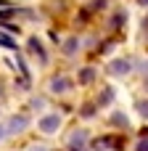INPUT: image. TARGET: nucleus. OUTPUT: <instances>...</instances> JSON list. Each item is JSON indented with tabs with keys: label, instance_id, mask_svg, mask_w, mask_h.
Instances as JSON below:
<instances>
[{
	"label": "nucleus",
	"instance_id": "nucleus-1",
	"mask_svg": "<svg viewBox=\"0 0 148 151\" xmlns=\"http://www.w3.org/2000/svg\"><path fill=\"white\" fill-rule=\"evenodd\" d=\"M40 127H42L45 133H53V130L58 127V114H53V117H45V119L40 122Z\"/></svg>",
	"mask_w": 148,
	"mask_h": 151
},
{
	"label": "nucleus",
	"instance_id": "nucleus-2",
	"mask_svg": "<svg viewBox=\"0 0 148 151\" xmlns=\"http://www.w3.org/2000/svg\"><path fill=\"white\" fill-rule=\"evenodd\" d=\"M111 69H114V72L119 74V72H127V69H130V64H127V61H117V64H114Z\"/></svg>",
	"mask_w": 148,
	"mask_h": 151
},
{
	"label": "nucleus",
	"instance_id": "nucleus-3",
	"mask_svg": "<svg viewBox=\"0 0 148 151\" xmlns=\"http://www.w3.org/2000/svg\"><path fill=\"white\" fill-rule=\"evenodd\" d=\"M66 88H69V82H66V80H58V77L53 80V90H66Z\"/></svg>",
	"mask_w": 148,
	"mask_h": 151
},
{
	"label": "nucleus",
	"instance_id": "nucleus-4",
	"mask_svg": "<svg viewBox=\"0 0 148 151\" xmlns=\"http://www.w3.org/2000/svg\"><path fill=\"white\" fill-rule=\"evenodd\" d=\"M82 141H85V133H77V135H74V143H71V149H74V151L82 149Z\"/></svg>",
	"mask_w": 148,
	"mask_h": 151
},
{
	"label": "nucleus",
	"instance_id": "nucleus-5",
	"mask_svg": "<svg viewBox=\"0 0 148 151\" xmlns=\"http://www.w3.org/2000/svg\"><path fill=\"white\" fill-rule=\"evenodd\" d=\"M0 45H5V48H16V42H13V40H8L5 35H0Z\"/></svg>",
	"mask_w": 148,
	"mask_h": 151
},
{
	"label": "nucleus",
	"instance_id": "nucleus-6",
	"mask_svg": "<svg viewBox=\"0 0 148 151\" xmlns=\"http://www.w3.org/2000/svg\"><path fill=\"white\" fill-rule=\"evenodd\" d=\"M79 77H82V82H90V80H93V69H85Z\"/></svg>",
	"mask_w": 148,
	"mask_h": 151
},
{
	"label": "nucleus",
	"instance_id": "nucleus-7",
	"mask_svg": "<svg viewBox=\"0 0 148 151\" xmlns=\"http://www.w3.org/2000/svg\"><path fill=\"white\" fill-rule=\"evenodd\" d=\"M24 125H26V122H24V119H13V122H11V130H21V127H24Z\"/></svg>",
	"mask_w": 148,
	"mask_h": 151
},
{
	"label": "nucleus",
	"instance_id": "nucleus-8",
	"mask_svg": "<svg viewBox=\"0 0 148 151\" xmlns=\"http://www.w3.org/2000/svg\"><path fill=\"white\" fill-rule=\"evenodd\" d=\"M138 151H148V138H143V141L138 143Z\"/></svg>",
	"mask_w": 148,
	"mask_h": 151
},
{
	"label": "nucleus",
	"instance_id": "nucleus-9",
	"mask_svg": "<svg viewBox=\"0 0 148 151\" xmlns=\"http://www.w3.org/2000/svg\"><path fill=\"white\" fill-rule=\"evenodd\" d=\"M140 111H143V114L148 117V104H140Z\"/></svg>",
	"mask_w": 148,
	"mask_h": 151
}]
</instances>
